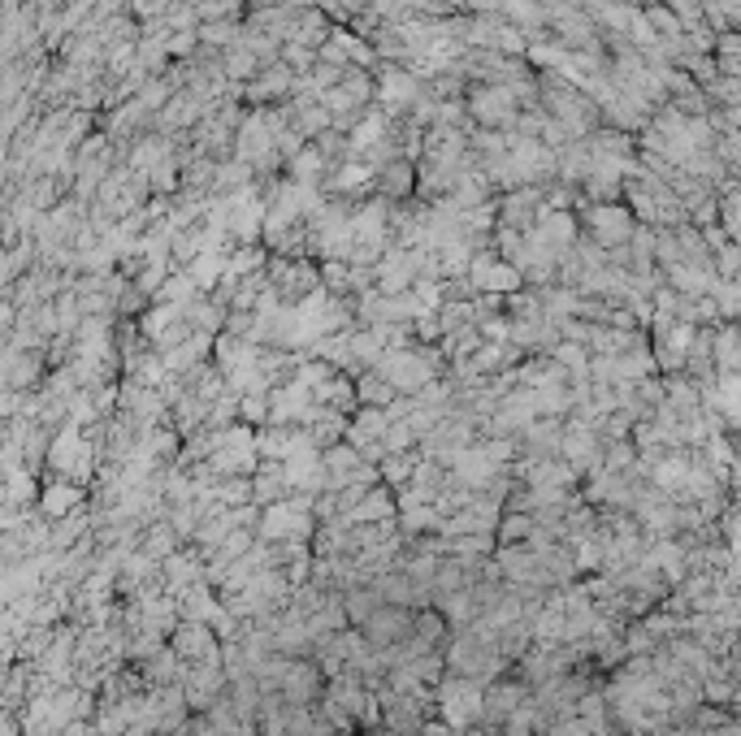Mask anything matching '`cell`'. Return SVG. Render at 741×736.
Returning a JSON list of instances; mask_svg holds the SVG:
<instances>
[{"label":"cell","mask_w":741,"mask_h":736,"mask_svg":"<svg viewBox=\"0 0 741 736\" xmlns=\"http://www.w3.org/2000/svg\"><path fill=\"white\" fill-rule=\"evenodd\" d=\"M468 109H473L477 122L486 126H503L516 117V91L512 87H477L473 100H468Z\"/></svg>","instance_id":"obj_1"},{"label":"cell","mask_w":741,"mask_h":736,"mask_svg":"<svg viewBox=\"0 0 741 736\" xmlns=\"http://www.w3.org/2000/svg\"><path fill=\"white\" fill-rule=\"evenodd\" d=\"M416 78L412 74H399V70H386L382 74V104L390 113H399V109H408V104H416Z\"/></svg>","instance_id":"obj_2"},{"label":"cell","mask_w":741,"mask_h":736,"mask_svg":"<svg viewBox=\"0 0 741 736\" xmlns=\"http://www.w3.org/2000/svg\"><path fill=\"white\" fill-rule=\"evenodd\" d=\"M590 226H598L594 234H598L603 243H620L624 234H629V217H624L620 208H594V213H590Z\"/></svg>","instance_id":"obj_3"}]
</instances>
